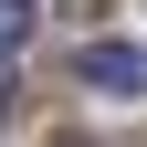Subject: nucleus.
I'll list each match as a JSON object with an SVG mask.
<instances>
[{
	"label": "nucleus",
	"mask_w": 147,
	"mask_h": 147,
	"mask_svg": "<svg viewBox=\"0 0 147 147\" xmlns=\"http://www.w3.org/2000/svg\"><path fill=\"white\" fill-rule=\"evenodd\" d=\"M32 21H42V0H0V53H21Z\"/></svg>",
	"instance_id": "obj_2"
},
{
	"label": "nucleus",
	"mask_w": 147,
	"mask_h": 147,
	"mask_svg": "<svg viewBox=\"0 0 147 147\" xmlns=\"http://www.w3.org/2000/svg\"><path fill=\"white\" fill-rule=\"evenodd\" d=\"M84 84L95 95H147V42H84Z\"/></svg>",
	"instance_id": "obj_1"
},
{
	"label": "nucleus",
	"mask_w": 147,
	"mask_h": 147,
	"mask_svg": "<svg viewBox=\"0 0 147 147\" xmlns=\"http://www.w3.org/2000/svg\"><path fill=\"white\" fill-rule=\"evenodd\" d=\"M63 147H84V137H63Z\"/></svg>",
	"instance_id": "obj_3"
}]
</instances>
